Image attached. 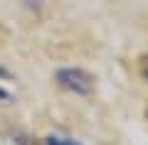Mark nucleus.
Returning a JSON list of instances; mask_svg holds the SVG:
<instances>
[{
    "label": "nucleus",
    "mask_w": 148,
    "mask_h": 145,
    "mask_svg": "<svg viewBox=\"0 0 148 145\" xmlns=\"http://www.w3.org/2000/svg\"><path fill=\"white\" fill-rule=\"evenodd\" d=\"M45 145H82V143L72 138H62V135H49V138H45Z\"/></svg>",
    "instance_id": "f03ea898"
},
{
    "label": "nucleus",
    "mask_w": 148,
    "mask_h": 145,
    "mask_svg": "<svg viewBox=\"0 0 148 145\" xmlns=\"http://www.w3.org/2000/svg\"><path fill=\"white\" fill-rule=\"evenodd\" d=\"M57 84L69 93L77 96H89L94 91V76L79 67H64L57 71Z\"/></svg>",
    "instance_id": "f257e3e1"
},
{
    "label": "nucleus",
    "mask_w": 148,
    "mask_h": 145,
    "mask_svg": "<svg viewBox=\"0 0 148 145\" xmlns=\"http://www.w3.org/2000/svg\"><path fill=\"white\" fill-rule=\"evenodd\" d=\"M0 101H10V91H5L3 86H0Z\"/></svg>",
    "instance_id": "7ed1b4c3"
}]
</instances>
